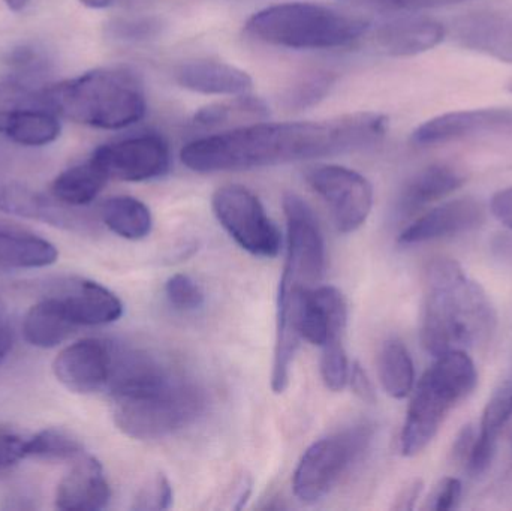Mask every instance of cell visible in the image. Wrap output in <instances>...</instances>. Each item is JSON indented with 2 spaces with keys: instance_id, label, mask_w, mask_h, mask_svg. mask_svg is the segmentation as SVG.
<instances>
[{
  "instance_id": "cell-1",
  "label": "cell",
  "mask_w": 512,
  "mask_h": 511,
  "mask_svg": "<svg viewBox=\"0 0 512 511\" xmlns=\"http://www.w3.org/2000/svg\"><path fill=\"white\" fill-rule=\"evenodd\" d=\"M388 119L361 111L315 122H256L192 141L180 158L197 173L252 170L346 155L378 146Z\"/></svg>"
},
{
  "instance_id": "cell-2",
  "label": "cell",
  "mask_w": 512,
  "mask_h": 511,
  "mask_svg": "<svg viewBox=\"0 0 512 511\" xmlns=\"http://www.w3.org/2000/svg\"><path fill=\"white\" fill-rule=\"evenodd\" d=\"M108 387L114 422L134 440L173 435L206 410V395L198 384L140 351H116Z\"/></svg>"
},
{
  "instance_id": "cell-3",
  "label": "cell",
  "mask_w": 512,
  "mask_h": 511,
  "mask_svg": "<svg viewBox=\"0 0 512 511\" xmlns=\"http://www.w3.org/2000/svg\"><path fill=\"white\" fill-rule=\"evenodd\" d=\"M496 320L489 294L457 261L439 258L430 264L421 315V342L427 353H468L489 341Z\"/></svg>"
},
{
  "instance_id": "cell-4",
  "label": "cell",
  "mask_w": 512,
  "mask_h": 511,
  "mask_svg": "<svg viewBox=\"0 0 512 511\" xmlns=\"http://www.w3.org/2000/svg\"><path fill=\"white\" fill-rule=\"evenodd\" d=\"M288 249L277 294L276 345H274L271 389L285 392L295 354L300 345L298 312L304 297L315 290L324 276L325 249L312 209L295 194L283 197Z\"/></svg>"
},
{
  "instance_id": "cell-5",
  "label": "cell",
  "mask_w": 512,
  "mask_h": 511,
  "mask_svg": "<svg viewBox=\"0 0 512 511\" xmlns=\"http://www.w3.org/2000/svg\"><path fill=\"white\" fill-rule=\"evenodd\" d=\"M48 98L60 117L93 128H128L147 111L143 83L126 68L95 69L60 84H48Z\"/></svg>"
},
{
  "instance_id": "cell-6",
  "label": "cell",
  "mask_w": 512,
  "mask_h": 511,
  "mask_svg": "<svg viewBox=\"0 0 512 511\" xmlns=\"http://www.w3.org/2000/svg\"><path fill=\"white\" fill-rule=\"evenodd\" d=\"M478 383L474 360L466 351L435 357L415 387L400 435L403 456L420 455L435 440L448 414L468 398Z\"/></svg>"
},
{
  "instance_id": "cell-7",
  "label": "cell",
  "mask_w": 512,
  "mask_h": 511,
  "mask_svg": "<svg viewBox=\"0 0 512 511\" xmlns=\"http://www.w3.org/2000/svg\"><path fill=\"white\" fill-rule=\"evenodd\" d=\"M246 30L259 41L292 50L345 47L370 30L364 18L307 2L280 3L249 18Z\"/></svg>"
},
{
  "instance_id": "cell-8",
  "label": "cell",
  "mask_w": 512,
  "mask_h": 511,
  "mask_svg": "<svg viewBox=\"0 0 512 511\" xmlns=\"http://www.w3.org/2000/svg\"><path fill=\"white\" fill-rule=\"evenodd\" d=\"M372 438L373 426L363 422L315 441L295 468V497L304 504H315L327 497L369 449Z\"/></svg>"
},
{
  "instance_id": "cell-9",
  "label": "cell",
  "mask_w": 512,
  "mask_h": 511,
  "mask_svg": "<svg viewBox=\"0 0 512 511\" xmlns=\"http://www.w3.org/2000/svg\"><path fill=\"white\" fill-rule=\"evenodd\" d=\"M212 207L219 224L249 254L261 258L279 254V230L254 192L240 185L222 186L213 194Z\"/></svg>"
},
{
  "instance_id": "cell-10",
  "label": "cell",
  "mask_w": 512,
  "mask_h": 511,
  "mask_svg": "<svg viewBox=\"0 0 512 511\" xmlns=\"http://www.w3.org/2000/svg\"><path fill=\"white\" fill-rule=\"evenodd\" d=\"M306 179L330 207L340 233L363 227L373 207V188L363 174L340 165H316L309 168Z\"/></svg>"
},
{
  "instance_id": "cell-11",
  "label": "cell",
  "mask_w": 512,
  "mask_h": 511,
  "mask_svg": "<svg viewBox=\"0 0 512 511\" xmlns=\"http://www.w3.org/2000/svg\"><path fill=\"white\" fill-rule=\"evenodd\" d=\"M93 162L107 174L108 179L120 182H146L164 176L170 170L168 144L158 135L129 137L98 147Z\"/></svg>"
},
{
  "instance_id": "cell-12",
  "label": "cell",
  "mask_w": 512,
  "mask_h": 511,
  "mask_svg": "<svg viewBox=\"0 0 512 511\" xmlns=\"http://www.w3.org/2000/svg\"><path fill=\"white\" fill-rule=\"evenodd\" d=\"M116 350L99 339H81L60 351L53 372L66 389L80 395L99 392L113 377Z\"/></svg>"
},
{
  "instance_id": "cell-13",
  "label": "cell",
  "mask_w": 512,
  "mask_h": 511,
  "mask_svg": "<svg viewBox=\"0 0 512 511\" xmlns=\"http://www.w3.org/2000/svg\"><path fill=\"white\" fill-rule=\"evenodd\" d=\"M496 134H512V108H480L441 114L418 126L412 134V143L430 147Z\"/></svg>"
},
{
  "instance_id": "cell-14",
  "label": "cell",
  "mask_w": 512,
  "mask_h": 511,
  "mask_svg": "<svg viewBox=\"0 0 512 511\" xmlns=\"http://www.w3.org/2000/svg\"><path fill=\"white\" fill-rule=\"evenodd\" d=\"M486 221V210L471 197L456 198L433 207L400 234L402 245H420L477 230Z\"/></svg>"
},
{
  "instance_id": "cell-15",
  "label": "cell",
  "mask_w": 512,
  "mask_h": 511,
  "mask_svg": "<svg viewBox=\"0 0 512 511\" xmlns=\"http://www.w3.org/2000/svg\"><path fill=\"white\" fill-rule=\"evenodd\" d=\"M447 29L441 21L415 12L390 18L372 30V44L379 53L393 57L417 56L441 44Z\"/></svg>"
},
{
  "instance_id": "cell-16",
  "label": "cell",
  "mask_w": 512,
  "mask_h": 511,
  "mask_svg": "<svg viewBox=\"0 0 512 511\" xmlns=\"http://www.w3.org/2000/svg\"><path fill=\"white\" fill-rule=\"evenodd\" d=\"M451 36L466 50L512 63V15L495 12L465 15L454 21Z\"/></svg>"
},
{
  "instance_id": "cell-17",
  "label": "cell",
  "mask_w": 512,
  "mask_h": 511,
  "mask_svg": "<svg viewBox=\"0 0 512 511\" xmlns=\"http://www.w3.org/2000/svg\"><path fill=\"white\" fill-rule=\"evenodd\" d=\"M110 498L111 489L102 465L92 456L81 455L57 486L56 507L66 511L102 510Z\"/></svg>"
},
{
  "instance_id": "cell-18",
  "label": "cell",
  "mask_w": 512,
  "mask_h": 511,
  "mask_svg": "<svg viewBox=\"0 0 512 511\" xmlns=\"http://www.w3.org/2000/svg\"><path fill=\"white\" fill-rule=\"evenodd\" d=\"M462 170L450 164H432L415 173L400 191L396 204L399 218L408 219L465 185Z\"/></svg>"
},
{
  "instance_id": "cell-19",
  "label": "cell",
  "mask_w": 512,
  "mask_h": 511,
  "mask_svg": "<svg viewBox=\"0 0 512 511\" xmlns=\"http://www.w3.org/2000/svg\"><path fill=\"white\" fill-rule=\"evenodd\" d=\"M57 297L75 326H104L119 320L123 314L122 302L116 294L87 279L69 282Z\"/></svg>"
},
{
  "instance_id": "cell-20",
  "label": "cell",
  "mask_w": 512,
  "mask_h": 511,
  "mask_svg": "<svg viewBox=\"0 0 512 511\" xmlns=\"http://www.w3.org/2000/svg\"><path fill=\"white\" fill-rule=\"evenodd\" d=\"M512 417V365L487 401L468 470L483 474L492 464L499 437Z\"/></svg>"
},
{
  "instance_id": "cell-21",
  "label": "cell",
  "mask_w": 512,
  "mask_h": 511,
  "mask_svg": "<svg viewBox=\"0 0 512 511\" xmlns=\"http://www.w3.org/2000/svg\"><path fill=\"white\" fill-rule=\"evenodd\" d=\"M177 83L203 95L240 96L252 89L251 75L230 63L195 60L180 66Z\"/></svg>"
},
{
  "instance_id": "cell-22",
  "label": "cell",
  "mask_w": 512,
  "mask_h": 511,
  "mask_svg": "<svg viewBox=\"0 0 512 511\" xmlns=\"http://www.w3.org/2000/svg\"><path fill=\"white\" fill-rule=\"evenodd\" d=\"M0 210L21 218L36 219L54 227L72 228L78 224L68 206L57 201L53 195L47 197L21 183L9 180L0 179Z\"/></svg>"
},
{
  "instance_id": "cell-23",
  "label": "cell",
  "mask_w": 512,
  "mask_h": 511,
  "mask_svg": "<svg viewBox=\"0 0 512 511\" xmlns=\"http://www.w3.org/2000/svg\"><path fill=\"white\" fill-rule=\"evenodd\" d=\"M57 261V249L30 231L0 222V269H39Z\"/></svg>"
},
{
  "instance_id": "cell-24",
  "label": "cell",
  "mask_w": 512,
  "mask_h": 511,
  "mask_svg": "<svg viewBox=\"0 0 512 511\" xmlns=\"http://www.w3.org/2000/svg\"><path fill=\"white\" fill-rule=\"evenodd\" d=\"M75 327L57 296L33 305L23 321L24 338L38 348L57 347L71 336Z\"/></svg>"
},
{
  "instance_id": "cell-25",
  "label": "cell",
  "mask_w": 512,
  "mask_h": 511,
  "mask_svg": "<svg viewBox=\"0 0 512 511\" xmlns=\"http://www.w3.org/2000/svg\"><path fill=\"white\" fill-rule=\"evenodd\" d=\"M108 180L98 164L89 159L59 174L51 185V195L68 207L86 206L101 194Z\"/></svg>"
},
{
  "instance_id": "cell-26",
  "label": "cell",
  "mask_w": 512,
  "mask_h": 511,
  "mask_svg": "<svg viewBox=\"0 0 512 511\" xmlns=\"http://www.w3.org/2000/svg\"><path fill=\"white\" fill-rule=\"evenodd\" d=\"M101 216L104 224L123 239H146L152 233V213L137 198L128 195L110 198L102 204Z\"/></svg>"
},
{
  "instance_id": "cell-27",
  "label": "cell",
  "mask_w": 512,
  "mask_h": 511,
  "mask_svg": "<svg viewBox=\"0 0 512 511\" xmlns=\"http://www.w3.org/2000/svg\"><path fill=\"white\" fill-rule=\"evenodd\" d=\"M379 380L385 392L394 399H405L415 386V368L411 354L399 339L382 345L378 357Z\"/></svg>"
},
{
  "instance_id": "cell-28",
  "label": "cell",
  "mask_w": 512,
  "mask_h": 511,
  "mask_svg": "<svg viewBox=\"0 0 512 511\" xmlns=\"http://www.w3.org/2000/svg\"><path fill=\"white\" fill-rule=\"evenodd\" d=\"M268 116L267 105L254 96H234L230 101L206 105L195 113V123L215 128L231 123L261 122Z\"/></svg>"
},
{
  "instance_id": "cell-29",
  "label": "cell",
  "mask_w": 512,
  "mask_h": 511,
  "mask_svg": "<svg viewBox=\"0 0 512 511\" xmlns=\"http://www.w3.org/2000/svg\"><path fill=\"white\" fill-rule=\"evenodd\" d=\"M81 455H84V452L80 441L59 429H45L26 440V458L75 461Z\"/></svg>"
},
{
  "instance_id": "cell-30",
  "label": "cell",
  "mask_w": 512,
  "mask_h": 511,
  "mask_svg": "<svg viewBox=\"0 0 512 511\" xmlns=\"http://www.w3.org/2000/svg\"><path fill=\"white\" fill-rule=\"evenodd\" d=\"M337 77L333 72L318 71L301 78L285 96L286 107L291 110H306L325 99L333 89Z\"/></svg>"
},
{
  "instance_id": "cell-31",
  "label": "cell",
  "mask_w": 512,
  "mask_h": 511,
  "mask_svg": "<svg viewBox=\"0 0 512 511\" xmlns=\"http://www.w3.org/2000/svg\"><path fill=\"white\" fill-rule=\"evenodd\" d=\"M322 348L321 377L325 387L331 392L345 389L351 366L345 350V341L328 342Z\"/></svg>"
},
{
  "instance_id": "cell-32",
  "label": "cell",
  "mask_w": 512,
  "mask_h": 511,
  "mask_svg": "<svg viewBox=\"0 0 512 511\" xmlns=\"http://www.w3.org/2000/svg\"><path fill=\"white\" fill-rule=\"evenodd\" d=\"M168 302L177 311L192 312L204 305V293L191 276L177 273L165 284Z\"/></svg>"
},
{
  "instance_id": "cell-33",
  "label": "cell",
  "mask_w": 512,
  "mask_h": 511,
  "mask_svg": "<svg viewBox=\"0 0 512 511\" xmlns=\"http://www.w3.org/2000/svg\"><path fill=\"white\" fill-rule=\"evenodd\" d=\"M357 8L375 9L385 12H418L424 9L445 8L468 0H340Z\"/></svg>"
},
{
  "instance_id": "cell-34",
  "label": "cell",
  "mask_w": 512,
  "mask_h": 511,
  "mask_svg": "<svg viewBox=\"0 0 512 511\" xmlns=\"http://www.w3.org/2000/svg\"><path fill=\"white\" fill-rule=\"evenodd\" d=\"M174 491L170 480L164 474H158L147 488L141 489L135 500L137 510H168L173 506Z\"/></svg>"
},
{
  "instance_id": "cell-35",
  "label": "cell",
  "mask_w": 512,
  "mask_h": 511,
  "mask_svg": "<svg viewBox=\"0 0 512 511\" xmlns=\"http://www.w3.org/2000/svg\"><path fill=\"white\" fill-rule=\"evenodd\" d=\"M26 459V438L11 431H0V470H8Z\"/></svg>"
},
{
  "instance_id": "cell-36",
  "label": "cell",
  "mask_w": 512,
  "mask_h": 511,
  "mask_svg": "<svg viewBox=\"0 0 512 511\" xmlns=\"http://www.w3.org/2000/svg\"><path fill=\"white\" fill-rule=\"evenodd\" d=\"M161 30V21L158 18L146 17L138 20L123 21L117 24V35L132 41H144L153 38Z\"/></svg>"
},
{
  "instance_id": "cell-37",
  "label": "cell",
  "mask_w": 512,
  "mask_h": 511,
  "mask_svg": "<svg viewBox=\"0 0 512 511\" xmlns=\"http://www.w3.org/2000/svg\"><path fill=\"white\" fill-rule=\"evenodd\" d=\"M460 498H462V482L454 477H448L436 489L429 507L436 511L454 510L459 507Z\"/></svg>"
},
{
  "instance_id": "cell-38",
  "label": "cell",
  "mask_w": 512,
  "mask_h": 511,
  "mask_svg": "<svg viewBox=\"0 0 512 511\" xmlns=\"http://www.w3.org/2000/svg\"><path fill=\"white\" fill-rule=\"evenodd\" d=\"M348 383L351 384L352 392L361 399V401L373 404L376 399L375 387H373L372 380H370L367 372L364 371L360 363H354L349 371Z\"/></svg>"
},
{
  "instance_id": "cell-39",
  "label": "cell",
  "mask_w": 512,
  "mask_h": 511,
  "mask_svg": "<svg viewBox=\"0 0 512 511\" xmlns=\"http://www.w3.org/2000/svg\"><path fill=\"white\" fill-rule=\"evenodd\" d=\"M475 441H477V432H475L474 426H465L457 435L456 443H454L453 456L457 464L468 468L472 452H474Z\"/></svg>"
},
{
  "instance_id": "cell-40",
  "label": "cell",
  "mask_w": 512,
  "mask_h": 511,
  "mask_svg": "<svg viewBox=\"0 0 512 511\" xmlns=\"http://www.w3.org/2000/svg\"><path fill=\"white\" fill-rule=\"evenodd\" d=\"M490 209L493 216L512 231V186L493 195Z\"/></svg>"
},
{
  "instance_id": "cell-41",
  "label": "cell",
  "mask_w": 512,
  "mask_h": 511,
  "mask_svg": "<svg viewBox=\"0 0 512 511\" xmlns=\"http://www.w3.org/2000/svg\"><path fill=\"white\" fill-rule=\"evenodd\" d=\"M423 482L415 479L409 482L405 488L400 491L397 495L396 504H394V510H414L415 504H417L418 498H420L421 492H423Z\"/></svg>"
},
{
  "instance_id": "cell-42",
  "label": "cell",
  "mask_w": 512,
  "mask_h": 511,
  "mask_svg": "<svg viewBox=\"0 0 512 511\" xmlns=\"http://www.w3.org/2000/svg\"><path fill=\"white\" fill-rule=\"evenodd\" d=\"M14 345V330L9 323L8 315L0 309V363L11 353Z\"/></svg>"
},
{
  "instance_id": "cell-43",
  "label": "cell",
  "mask_w": 512,
  "mask_h": 511,
  "mask_svg": "<svg viewBox=\"0 0 512 511\" xmlns=\"http://www.w3.org/2000/svg\"><path fill=\"white\" fill-rule=\"evenodd\" d=\"M83 5L89 6V8H107L114 0H80Z\"/></svg>"
},
{
  "instance_id": "cell-44",
  "label": "cell",
  "mask_w": 512,
  "mask_h": 511,
  "mask_svg": "<svg viewBox=\"0 0 512 511\" xmlns=\"http://www.w3.org/2000/svg\"><path fill=\"white\" fill-rule=\"evenodd\" d=\"M3 2H5L6 6L12 9V11H21V9L26 8L29 0H3Z\"/></svg>"
},
{
  "instance_id": "cell-45",
  "label": "cell",
  "mask_w": 512,
  "mask_h": 511,
  "mask_svg": "<svg viewBox=\"0 0 512 511\" xmlns=\"http://www.w3.org/2000/svg\"><path fill=\"white\" fill-rule=\"evenodd\" d=\"M510 89H511V92H512V84H511V87H510Z\"/></svg>"
}]
</instances>
